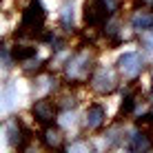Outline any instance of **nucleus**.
<instances>
[{
	"label": "nucleus",
	"instance_id": "nucleus-1",
	"mask_svg": "<svg viewBox=\"0 0 153 153\" xmlns=\"http://www.w3.org/2000/svg\"><path fill=\"white\" fill-rule=\"evenodd\" d=\"M93 73V53L89 49H78L65 65V78L71 84H80L89 80Z\"/></svg>",
	"mask_w": 153,
	"mask_h": 153
},
{
	"label": "nucleus",
	"instance_id": "nucleus-2",
	"mask_svg": "<svg viewBox=\"0 0 153 153\" xmlns=\"http://www.w3.org/2000/svg\"><path fill=\"white\" fill-rule=\"evenodd\" d=\"M45 7H42L40 0H31L27 4V9L22 11V20H20V33L22 36H36L40 33L42 27H45Z\"/></svg>",
	"mask_w": 153,
	"mask_h": 153
},
{
	"label": "nucleus",
	"instance_id": "nucleus-3",
	"mask_svg": "<svg viewBox=\"0 0 153 153\" xmlns=\"http://www.w3.org/2000/svg\"><path fill=\"white\" fill-rule=\"evenodd\" d=\"M89 82H91V89L96 93L107 96V93L115 91V87H118V76H115V71L109 69V67H98V69L91 73Z\"/></svg>",
	"mask_w": 153,
	"mask_h": 153
},
{
	"label": "nucleus",
	"instance_id": "nucleus-4",
	"mask_svg": "<svg viewBox=\"0 0 153 153\" xmlns=\"http://www.w3.org/2000/svg\"><path fill=\"white\" fill-rule=\"evenodd\" d=\"M142 69H144V60H142L140 53H135V51H126L118 58V71L120 76L124 78V80H133V78H138Z\"/></svg>",
	"mask_w": 153,
	"mask_h": 153
},
{
	"label": "nucleus",
	"instance_id": "nucleus-5",
	"mask_svg": "<svg viewBox=\"0 0 153 153\" xmlns=\"http://www.w3.org/2000/svg\"><path fill=\"white\" fill-rule=\"evenodd\" d=\"M109 7L104 0H87L84 4V22L89 27H102L104 20H107Z\"/></svg>",
	"mask_w": 153,
	"mask_h": 153
},
{
	"label": "nucleus",
	"instance_id": "nucleus-6",
	"mask_svg": "<svg viewBox=\"0 0 153 153\" xmlns=\"http://www.w3.org/2000/svg\"><path fill=\"white\" fill-rule=\"evenodd\" d=\"M104 120H107L104 107L102 104H91V107L87 109V113H84V129L96 131V129H100V126L104 124Z\"/></svg>",
	"mask_w": 153,
	"mask_h": 153
},
{
	"label": "nucleus",
	"instance_id": "nucleus-7",
	"mask_svg": "<svg viewBox=\"0 0 153 153\" xmlns=\"http://www.w3.org/2000/svg\"><path fill=\"white\" fill-rule=\"evenodd\" d=\"M33 115H36V120L42 124H51L53 122V118H56V104L51 102V100H38V102L33 104Z\"/></svg>",
	"mask_w": 153,
	"mask_h": 153
},
{
	"label": "nucleus",
	"instance_id": "nucleus-8",
	"mask_svg": "<svg viewBox=\"0 0 153 153\" xmlns=\"http://www.w3.org/2000/svg\"><path fill=\"white\" fill-rule=\"evenodd\" d=\"M7 140L11 146H22V142L27 140V131L22 129V124L18 120H11L7 124Z\"/></svg>",
	"mask_w": 153,
	"mask_h": 153
},
{
	"label": "nucleus",
	"instance_id": "nucleus-9",
	"mask_svg": "<svg viewBox=\"0 0 153 153\" xmlns=\"http://www.w3.org/2000/svg\"><path fill=\"white\" fill-rule=\"evenodd\" d=\"M42 142H45L47 149H62L65 135H62V131L56 129V126H47V129L42 131Z\"/></svg>",
	"mask_w": 153,
	"mask_h": 153
},
{
	"label": "nucleus",
	"instance_id": "nucleus-10",
	"mask_svg": "<svg viewBox=\"0 0 153 153\" xmlns=\"http://www.w3.org/2000/svg\"><path fill=\"white\" fill-rule=\"evenodd\" d=\"M131 25L138 31H153V13L151 11H135L131 18Z\"/></svg>",
	"mask_w": 153,
	"mask_h": 153
},
{
	"label": "nucleus",
	"instance_id": "nucleus-11",
	"mask_svg": "<svg viewBox=\"0 0 153 153\" xmlns=\"http://www.w3.org/2000/svg\"><path fill=\"white\" fill-rule=\"evenodd\" d=\"M129 149L131 151H149L151 149V138L144 133V131H135V133H131L129 138Z\"/></svg>",
	"mask_w": 153,
	"mask_h": 153
},
{
	"label": "nucleus",
	"instance_id": "nucleus-12",
	"mask_svg": "<svg viewBox=\"0 0 153 153\" xmlns=\"http://www.w3.org/2000/svg\"><path fill=\"white\" fill-rule=\"evenodd\" d=\"M56 89V78L53 76H40V78H36V82H33V91H36V96H47V93H51Z\"/></svg>",
	"mask_w": 153,
	"mask_h": 153
},
{
	"label": "nucleus",
	"instance_id": "nucleus-13",
	"mask_svg": "<svg viewBox=\"0 0 153 153\" xmlns=\"http://www.w3.org/2000/svg\"><path fill=\"white\" fill-rule=\"evenodd\" d=\"M36 56V49L33 47H22V45H16V49H13V58L18 62H25V60H29V58H33Z\"/></svg>",
	"mask_w": 153,
	"mask_h": 153
},
{
	"label": "nucleus",
	"instance_id": "nucleus-14",
	"mask_svg": "<svg viewBox=\"0 0 153 153\" xmlns=\"http://www.w3.org/2000/svg\"><path fill=\"white\" fill-rule=\"evenodd\" d=\"M60 22H62V27H65V29H71L73 27V7H71V4H65V7H62Z\"/></svg>",
	"mask_w": 153,
	"mask_h": 153
},
{
	"label": "nucleus",
	"instance_id": "nucleus-15",
	"mask_svg": "<svg viewBox=\"0 0 153 153\" xmlns=\"http://www.w3.org/2000/svg\"><path fill=\"white\" fill-rule=\"evenodd\" d=\"M40 67H42V60H40L38 56H33V58H29V60H25V62H22V69L27 71V73H33V71H38Z\"/></svg>",
	"mask_w": 153,
	"mask_h": 153
},
{
	"label": "nucleus",
	"instance_id": "nucleus-16",
	"mask_svg": "<svg viewBox=\"0 0 153 153\" xmlns=\"http://www.w3.org/2000/svg\"><path fill=\"white\" fill-rule=\"evenodd\" d=\"M133 107H135V96H133V93H129V96L124 98L122 107H120V115H129L131 111H133Z\"/></svg>",
	"mask_w": 153,
	"mask_h": 153
},
{
	"label": "nucleus",
	"instance_id": "nucleus-17",
	"mask_svg": "<svg viewBox=\"0 0 153 153\" xmlns=\"http://www.w3.org/2000/svg\"><path fill=\"white\" fill-rule=\"evenodd\" d=\"M11 107H13V87H7L4 93H2V109L9 111Z\"/></svg>",
	"mask_w": 153,
	"mask_h": 153
},
{
	"label": "nucleus",
	"instance_id": "nucleus-18",
	"mask_svg": "<svg viewBox=\"0 0 153 153\" xmlns=\"http://www.w3.org/2000/svg\"><path fill=\"white\" fill-rule=\"evenodd\" d=\"M69 151H91V144H89L87 140H78L69 146Z\"/></svg>",
	"mask_w": 153,
	"mask_h": 153
},
{
	"label": "nucleus",
	"instance_id": "nucleus-19",
	"mask_svg": "<svg viewBox=\"0 0 153 153\" xmlns=\"http://www.w3.org/2000/svg\"><path fill=\"white\" fill-rule=\"evenodd\" d=\"M142 45H144L149 51H153V31H144V36H142Z\"/></svg>",
	"mask_w": 153,
	"mask_h": 153
},
{
	"label": "nucleus",
	"instance_id": "nucleus-20",
	"mask_svg": "<svg viewBox=\"0 0 153 153\" xmlns=\"http://www.w3.org/2000/svg\"><path fill=\"white\" fill-rule=\"evenodd\" d=\"M62 100H65V102H62V107H65V109H69V107H76V98H69V96H65Z\"/></svg>",
	"mask_w": 153,
	"mask_h": 153
},
{
	"label": "nucleus",
	"instance_id": "nucleus-21",
	"mask_svg": "<svg viewBox=\"0 0 153 153\" xmlns=\"http://www.w3.org/2000/svg\"><path fill=\"white\" fill-rule=\"evenodd\" d=\"M2 62H4V69H9V51H7V47H2Z\"/></svg>",
	"mask_w": 153,
	"mask_h": 153
},
{
	"label": "nucleus",
	"instance_id": "nucleus-22",
	"mask_svg": "<svg viewBox=\"0 0 153 153\" xmlns=\"http://www.w3.org/2000/svg\"><path fill=\"white\" fill-rule=\"evenodd\" d=\"M104 2H107V7H109V13L115 11V7H118V0H104Z\"/></svg>",
	"mask_w": 153,
	"mask_h": 153
},
{
	"label": "nucleus",
	"instance_id": "nucleus-23",
	"mask_svg": "<svg viewBox=\"0 0 153 153\" xmlns=\"http://www.w3.org/2000/svg\"><path fill=\"white\" fill-rule=\"evenodd\" d=\"M138 4H142V7H153V0H135Z\"/></svg>",
	"mask_w": 153,
	"mask_h": 153
},
{
	"label": "nucleus",
	"instance_id": "nucleus-24",
	"mask_svg": "<svg viewBox=\"0 0 153 153\" xmlns=\"http://www.w3.org/2000/svg\"><path fill=\"white\" fill-rule=\"evenodd\" d=\"M144 122H153V107L149 109V113L144 115Z\"/></svg>",
	"mask_w": 153,
	"mask_h": 153
},
{
	"label": "nucleus",
	"instance_id": "nucleus-25",
	"mask_svg": "<svg viewBox=\"0 0 153 153\" xmlns=\"http://www.w3.org/2000/svg\"><path fill=\"white\" fill-rule=\"evenodd\" d=\"M151 91H153V71H151Z\"/></svg>",
	"mask_w": 153,
	"mask_h": 153
}]
</instances>
